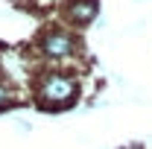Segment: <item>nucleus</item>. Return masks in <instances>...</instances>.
Returning a JSON list of instances; mask_svg holds the SVG:
<instances>
[{
    "label": "nucleus",
    "instance_id": "obj_1",
    "mask_svg": "<svg viewBox=\"0 0 152 149\" xmlns=\"http://www.w3.org/2000/svg\"><path fill=\"white\" fill-rule=\"evenodd\" d=\"M76 82L64 73H47L35 88V102L44 108V111H61L67 105L76 102Z\"/></svg>",
    "mask_w": 152,
    "mask_h": 149
},
{
    "label": "nucleus",
    "instance_id": "obj_2",
    "mask_svg": "<svg viewBox=\"0 0 152 149\" xmlns=\"http://www.w3.org/2000/svg\"><path fill=\"white\" fill-rule=\"evenodd\" d=\"M70 50H73V38L67 32H61V29H53V32H47L41 38V53L47 58H64Z\"/></svg>",
    "mask_w": 152,
    "mask_h": 149
},
{
    "label": "nucleus",
    "instance_id": "obj_3",
    "mask_svg": "<svg viewBox=\"0 0 152 149\" xmlns=\"http://www.w3.org/2000/svg\"><path fill=\"white\" fill-rule=\"evenodd\" d=\"M96 15V0H70L67 6V18L76 23H88Z\"/></svg>",
    "mask_w": 152,
    "mask_h": 149
},
{
    "label": "nucleus",
    "instance_id": "obj_4",
    "mask_svg": "<svg viewBox=\"0 0 152 149\" xmlns=\"http://www.w3.org/2000/svg\"><path fill=\"white\" fill-rule=\"evenodd\" d=\"M12 99H15V96H12V88H9L6 82H0V111H3L6 105H12Z\"/></svg>",
    "mask_w": 152,
    "mask_h": 149
},
{
    "label": "nucleus",
    "instance_id": "obj_5",
    "mask_svg": "<svg viewBox=\"0 0 152 149\" xmlns=\"http://www.w3.org/2000/svg\"><path fill=\"white\" fill-rule=\"evenodd\" d=\"M123 149H140V146H123Z\"/></svg>",
    "mask_w": 152,
    "mask_h": 149
}]
</instances>
